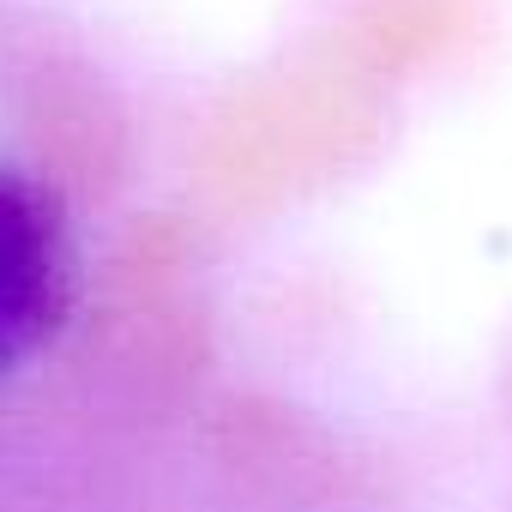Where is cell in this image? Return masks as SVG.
Segmentation results:
<instances>
[{
    "mask_svg": "<svg viewBox=\"0 0 512 512\" xmlns=\"http://www.w3.org/2000/svg\"><path fill=\"white\" fill-rule=\"evenodd\" d=\"M61 314V241L49 205L0 175V374L25 362Z\"/></svg>",
    "mask_w": 512,
    "mask_h": 512,
    "instance_id": "6da1fadb",
    "label": "cell"
}]
</instances>
